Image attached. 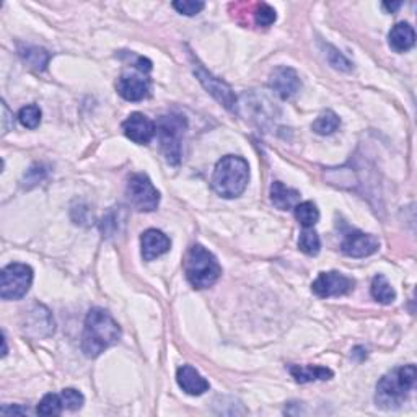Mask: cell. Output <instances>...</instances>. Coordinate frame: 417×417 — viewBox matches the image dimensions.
Returning <instances> with one entry per match:
<instances>
[{
    "instance_id": "cell-2",
    "label": "cell",
    "mask_w": 417,
    "mask_h": 417,
    "mask_svg": "<svg viewBox=\"0 0 417 417\" xmlns=\"http://www.w3.org/2000/svg\"><path fill=\"white\" fill-rule=\"evenodd\" d=\"M250 181V167L241 157L227 155L217 163L212 176V188L225 199H233L245 193Z\"/></svg>"
},
{
    "instance_id": "cell-18",
    "label": "cell",
    "mask_w": 417,
    "mask_h": 417,
    "mask_svg": "<svg viewBox=\"0 0 417 417\" xmlns=\"http://www.w3.org/2000/svg\"><path fill=\"white\" fill-rule=\"evenodd\" d=\"M289 371L297 383L324 381L332 379V371L326 367H320V365H290Z\"/></svg>"
},
{
    "instance_id": "cell-16",
    "label": "cell",
    "mask_w": 417,
    "mask_h": 417,
    "mask_svg": "<svg viewBox=\"0 0 417 417\" xmlns=\"http://www.w3.org/2000/svg\"><path fill=\"white\" fill-rule=\"evenodd\" d=\"M270 201L280 211H289L300 202V193L297 189L287 188L284 183L274 181L270 186Z\"/></svg>"
},
{
    "instance_id": "cell-11",
    "label": "cell",
    "mask_w": 417,
    "mask_h": 417,
    "mask_svg": "<svg viewBox=\"0 0 417 417\" xmlns=\"http://www.w3.org/2000/svg\"><path fill=\"white\" fill-rule=\"evenodd\" d=\"M194 74L197 75V78H199L202 85L206 87L207 92L211 93L213 98L221 101V103L227 110H233V106L236 103V98H235V95L232 92V88H230L227 83H223L221 78H217V77H213L212 74H208V72L201 64H197L194 67Z\"/></svg>"
},
{
    "instance_id": "cell-22",
    "label": "cell",
    "mask_w": 417,
    "mask_h": 417,
    "mask_svg": "<svg viewBox=\"0 0 417 417\" xmlns=\"http://www.w3.org/2000/svg\"><path fill=\"white\" fill-rule=\"evenodd\" d=\"M298 248L305 253L308 256H317L321 248V241L318 233L315 232L313 228H305L300 233V238H298Z\"/></svg>"
},
{
    "instance_id": "cell-17",
    "label": "cell",
    "mask_w": 417,
    "mask_h": 417,
    "mask_svg": "<svg viewBox=\"0 0 417 417\" xmlns=\"http://www.w3.org/2000/svg\"><path fill=\"white\" fill-rule=\"evenodd\" d=\"M388 41L390 46L396 51V53H406L414 46L416 43V33L413 26L409 23H398L391 28L390 35H388Z\"/></svg>"
},
{
    "instance_id": "cell-12",
    "label": "cell",
    "mask_w": 417,
    "mask_h": 417,
    "mask_svg": "<svg viewBox=\"0 0 417 417\" xmlns=\"http://www.w3.org/2000/svg\"><path fill=\"white\" fill-rule=\"evenodd\" d=\"M269 85L280 98L287 100L294 97L298 90H300L302 82L294 69H290V67H278L273 72V75H270Z\"/></svg>"
},
{
    "instance_id": "cell-15",
    "label": "cell",
    "mask_w": 417,
    "mask_h": 417,
    "mask_svg": "<svg viewBox=\"0 0 417 417\" xmlns=\"http://www.w3.org/2000/svg\"><path fill=\"white\" fill-rule=\"evenodd\" d=\"M176 381L179 388L191 396H201L208 390V381L191 365H183L178 369Z\"/></svg>"
},
{
    "instance_id": "cell-6",
    "label": "cell",
    "mask_w": 417,
    "mask_h": 417,
    "mask_svg": "<svg viewBox=\"0 0 417 417\" xmlns=\"http://www.w3.org/2000/svg\"><path fill=\"white\" fill-rule=\"evenodd\" d=\"M33 283V269L26 264L14 263L0 273V297L4 300H19L25 297Z\"/></svg>"
},
{
    "instance_id": "cell-29",
    "label": "cell",
    "mask_w": 417,
    "mask_h": 417,
    "mask_svg": "<svg viewBox=\"0 0 417 417\" xmlns=\"http://www.w3.org/2000/svg\"><path fill=\"white\" fill-rule=\"evenodd\" d=\"M173 7L178 10L179 14L186 16H194L204 9V2H194V0H179V2H173Z\"/></svg>"
},
{
    "instance_id": "cell-3",
    "label": "cell",
    "mask_w": 417,
    "mask_h": 417,
    "mask_svg": "<svg viewBox=\"0 0 417 417\" xmlns=\"http://www.w3.org/2000/svg\"><path fill=\"white\" fill-rule=\"evenodd\" d=\"M417 370L413 364L388 371L376 385V404L383 409L399 408L404 403V399L408 398L409 391L414 388Z\"/></svg>"
},
{
    "instance_id": "cell-13",
    "label": "cell",
    "mask_w": 417,
    "mask_h": 417,
    "mask_svg": "<svg viewBox=\"0 0 417 417\" xmlns=\"http://www.w3.org/2000/svg\"><path fill=\"white\" fill-rule=\"evenodd\" d=\"M140 246H142V256L145 261H154L170 251L171 241L160 230L150 228L140 236Z\"/></svg>"
},
{
    "instance_id": "cell-28",
    "label": "cell",
    "mask_w": 417,
    "mask_h": 417,
    "mask_svg": "<svg viewBox=\"0 0 417 417\" xmlns=\"http://www.w3.org/2000/svg\"><path fill=\"white\" fill-rule=\"evenodd\" d=\"M326 51H328V53H326V56H328L329 64L334 67V69H339V70H344V72H349L352 69L351 62L344 58L339 51L334 49V48H331V46H326Z\"/></svg>"
},
{
    "instance_id": "cell-26",
    "label": "cell",
    "mask_w": 417,
    "mask_h": 417,
    "mask_svg": "<svg viewBox=\"0 0 417 417\" xmlns=\"http://www.w3.org/2000/svg\"><path fill=\"white\" fill-rule=\"evenodd\" d=\"M60 398H62V403H64V408L69 411L80 409L83 403H85L83 394L80 391L74 390V388H65V390H62Z\"/></svg>"
},
{
    "instance_id": "cell-19",
    "label": "cell",
    "mask_w": 417,
    "mask_h": 417,
    "mask_svg": "<svg viewBox=\"0 0 417 417\" xmlns=\"http://www.w3.org/2000/svg\"><path fill=\"white\" fill-rule=\"evenodd\" d=\"M370 292L371 297L376 302L383 303V305H390V303L394 302V298H396V292H394L391 284L383 275H375L374 280H371Z\"/></svg>"
},
{
    "instance_id": "cell-21",
    "label": "cell",
    "mask_w": 417,
    "mask_h": 417,
    "mask_svg": "<svg viewBox=\"0 0 417 417\" xmlns=\"http://www.w3.org/2000/svg\"><path fill=\"white\" fill-rule=\"evenodd\" d=\"M339 126H341L339 116L332 111H326L317 117V121L313 122L312 129L320 135H329L332 132H336L337 129H339Z\"/></svg>"
},
{
    "instance_id": "cell-27",
    "label": "cell",
    "mask_w": 417,
    "mask_h": 417,
    "mask_svg": "<svg viewBox=\"0 0 417 417\" xmlns=\"http://www.w3.org/2000/svg\"><path fill=\"white\" fill-rule=\"evenodd\" d=\"M253 15H255V21L258 26H270L275 21V19H278L275 10L268 4L256 5V10L253 12Z\"/></svg>"
},
{
    "instance_id": "cell-20",
    "label": "cell",
    "mask_w": 417,
    "mask_h": 417,
    "mask_svg": "<svg viewBox=\"0 0 417 417\" xmlns=\"http://www.w3.org/2000/svg\"><path fill=\"white\" fill-rule=\"evenodd\" d=\"M294 208L297 221L303 228H312L313 225H317V222L320 221V211L313 202H298Z\"/></svg>"
},
{
    "instance_id": "cell-31",
    "label": "cell",
    "mask_w": 417,
    "mask_h": 417,
    "mask_svg": "<svg viewBox=\"0 0 417 417\" xmlns=\"http://www.w3.org/2000/svg\"><path fill=\"white\" fill-rule=\"evenodd\" d=\"M401 5H403L401 2H394V4H386V2H385V4H383V9H386L388 12H391V14H393L394 10H398L399 7H401Z\"/></svg>"
},
{
    "instance_id": "cell-24",
    "label": "cell",
    "mask_w": 417,
    "mask_h": 417,
    "mask_svg": "<svg viewBox=\"0 0 417 417\" xmlns=\"http://www.w3.org/2000/svg\"><path fill=\"white\" fill-rule=\"evenodd\" d=\"M21 58L36 70H44L49 62V54L41 48H26L21 51Z\"/></svg>"
},
{
    "instance_id": "cell-9",
    "label": "cell",
    "mask_w": 417,
    "mask_h": 417,
    "mask_svg": "<svg viewBox=\"0 0 417 417\" xmlns=\"http://www.w3.org/2000/svg\"><path fill=\"white\" fill-rule=\"evenodd\" d=\"M380 248V241L375 238L374 235L364 233V232H349L346 236H344L341 250L346 256L351 258H367L374 253L379 251Z\"/></svg>"
},
{
    "instance_id": "cell-5",
    "label": "cell",
    "mask_w": 417,
    "mask_h": 417,
    "mask_svg": "<svg viewBox=\"0 0 417 417\" xmlns=\"http://www.w3.org/2000/svg\"><path fill=\"white\" fill-rule=\"evenodd\" d=\"M186 129V120L181 115L162 116L157 122L163 155L168 163L176 165L181 160V137Z\"/></svg>"
},
{
    "instance_id": "cell-1",
    "label": "cell",
    "mask_w": 417,
    "mask_h": 417,
    "mask_svg": "<svg viewBox=\"0 0 417 417\" xmlns=\"http://www.w3.org/2000/svg\"><path fill=\"white\" fill-rule=\"evenodd\" d=\"M121 339L120 324L112 320L103 308L90 310L85 318V328L82 336V351L88 359H95L106 349L117 344Z\"/></svg>"
},
{
    "instance_id": "cell-23",
    "label": "cell",
    "mask_w": 417,
    "mask_h": 417,
    "mask_svg": "<svg viewBox=\"0 0 417 417\" xmlns=\"http://www.w3.org/2000/svg\"><path fill=\"white\" fill-rule=\"evenodd\" d=\"M62 409H64V403H62L60 394L49 393L39 401L36 413L41 416H59L62 413Z\"/></svg>"
},
{
    "instance_id": "cell-25",
    "label": "cell",
    "mask_w": 417,
    "mask_h": 417,
    "mask_svg": "<svg viewBox=\"0 0 417 417\" xmlns=\"http://www.w3.org/2000/svg\"><path fill=\"white\" fill-rule=\"evenodd\" d=\"M19 121L26 129H36L39 122H41V110L36 105L25 106L19 112Z\"/></svg>"
},
{
    "instance_id": "cell-30",
    "label": "cell",
    "mask_w": 417,
    "mask_h": 417,
    "mask_svg": "<svg viewBox=\"0 0 417 417\" xmlns=\"http://www.w3.org/2000/svg\"><path fill=\"white\" fill-rule=\"evenodd\" d=\"M2 414H26L28 409H20V408H2L0 411Z\"/></svg>"
},
{
    "instance_id": "cell-10",
    "label": "cell",
    "mask_w": 417,
    "mask_h": 417,
    "mask_svg": "<svg viewBox=\"0 0 417 417\" xmlns=\"http://www.w3.org/2000/svg\"><path fill=\"white\" fill-rule=\"evenodd\" d=\"M122 131L127 139L135 144H149L157 132L155 122L149 120L142 112H132L126 121L122 122Z\"/></svg>"
},
{
    "instance_id": "cell-8",
    "label": "cell",
    "mask_w": 417,
    "mask_h": 417,
    "mask_svg": "<svg viewBox=\"0 0 417 417\" xmlns=\"http://www.w3.org/2000/svg\"><path fill=\"white\" fill-rule=\"evenodd\" d=\"M356 285V280L347 278L341 273H336V270H331V273H321L315 283L312 284V290L315 295L321 298L328 297H339L346 295L354 289Z\"/></svg>"
},
{
    "instance_id": "cell-4",
    "label": "cell",
    "mask_w": 417,
    "mask_h": 417,
    "mask_svg": "<svg viewBox=\"0 0 417 417\" xmlns=\"http://www.w3.org/2000/svg\"><path fill=\"white\" fill-rule=\"evenodd\" d=\"M184 273L191 285L196 289H207L221 278L222 268L211 251L201 245H194L186 255Z\"/></svg>"
},
{
    "instance_id": "cell-7",
    "label": "cell",
    "mask_w": 417,
    "mask_h": 417,
    "mask_svg": "<svg viewBox=\"0 0 417 417\" xmlns=\"http://www.w3.org/2000/svg\"><path fill=\"white\" fill-rule=\"evenodd\" d=\"M126 193L131 204L140 212H152L159 207L160 193L152 184L147 174H132L127 181Z\"/></svg>"
},
{
    "instance_id": "cell-14",
    "label": "cell",
    "mask_w": 417,
    "mask_h": 417,
    "mask_svg": "<svg viewBox=\"0 0 417 417\" xmlns=\"http://www.w3.org/2000/svg\"><path fill=\"white\" fill-rule=\"evenodd\" d=\"M149 92H150V82L149 78H145L142 75H137V74L121 75L120 80H117V93L127 101H140L147 98Z\"/></svg>"
}]
</instances>
